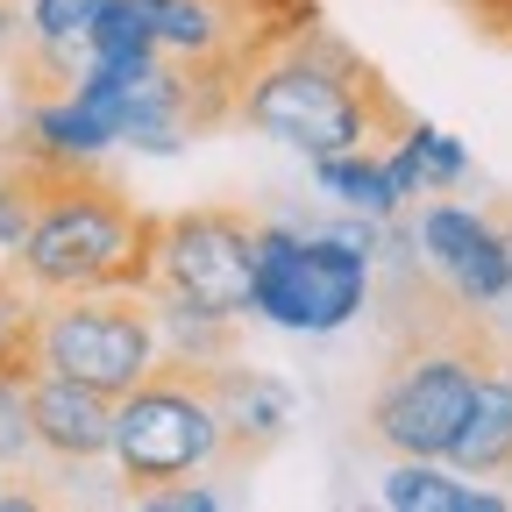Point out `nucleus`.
I'll use <instances>...</instances> for the list:
<instances>
[{"mask_svg": "<svg viewBox=\"0 0 512 512\" xmlns=\"http://www.w3.org/2000/svg\"><path fill=\"white\" fill-rule=\"evenodd\" d=\"M413 242L427 249V264L441 271V285L470 299V306H505L512 299V278H505V249H498V228L491 214L463 207V200H427L420 221H413Z\"/></svg>", "mask_w": 512, "mask_h": 512, "instance_id": "9", "label": "nucleus"}, {"mask_svg": "<svg viewBox=\"0 0 512 512\" xmlns=\"http://www.w3.org/2000/svg\"><path fill=\"white\" fill-rule=\"evenodd\" d=\"M157 342H164V356H185V363H228L235 356V320L200 313V306H157Z\"/></svg>", "mask_w": 512, "mask_h": 512, "instance_id": "17", "label": "nucleus"}, {"mask_svg": "<svg viewBox=\"0 0 512 512\" xmlns=\"http://www.w3.org/2000/svg\"><path fill=\"white\" fill-rule=\"evenodd\" d=\"M15 36H22V8H8V0H0V57L15 50Z\"/></svg>", "mask_w": 512, "mask_h": 512, "instance_id": "23", "label": "nucleus"}, {"mask_svg": "<svg viewBox=\"0 0 512 512\" xmlns=\"http://www.w3.org/2000/svg\"><path fill=\"white\" fill-rule=\"evenodd\" d=\"M29 427L36 448L57 477H79L93 463H107V427H114V399L93 392L79 377H57V370H29Z\"/></svg>", "mask_w": 512, "mask_h": 512, "instance_id": "10", "label": "nucleus"}, {"mask_svg": "<svg viewBox=\"0 0 512 512\" xmlns=\"http://www.w3.org/2000/svg\"><path fill=\"white\" fill-rule=\"evenodd\" d=\"M214 399H221V420H228V441L235 456L256 470V456L292 427V384L271 377V370H242L235 356L214 363Z\"/></svg>", "mask_w": 512, "mask_h": 512, "instance_id": "12", "label": "nucleus"}, {"mask_svg": "<svg viewBox=\"0 0 512 512\" xmlns=\"http://www.w3.org/2000/svg\"><path fill=\"white\" fill-rule=\"evenodd\" d=\"M463 8H470L491 36H512V0H463Z\"/></svg>", "mask_w": 512, "mask_h": 512, "instance_id": "22", "label": "nucleus"}, {"mask_svg": "<svg viewBox=\"0 0 512 512\" xmlns=\"http://www.w3.org/2000/svg\"><path fill=\"white\" fill-rule=\"evenodd\" d=\"M249 271H256V221L235 207H185L150 221V306H200V313H249Z\"/></svg>", "mask_w": 512, "mask_h": 512, "instance_id": "8", "label": "nucleus"}, {"mask_svg": "<svg viewBox=\"0 0 512 512\" xmlns=\"http://www.w3.org/2000/svg\"><path fill=\"white\" fill-rule=\"evenodd\" d=\"M29 221L8 264L50 299V292H107L136 285L150 271V221L128 192L100 171V157L64 164V157H29Z\"/></svg>", "mask_w": 512, "mask_h": 512, "instance_id": "3", "label": "nucleus"}, {"mask_svg": "<svg viewBox=\"0 0 512 512\" xmlns=\"http://www.w3.org/2000/svg\"><path fill=\"white\" fill-rule=\"evenodd\" d=\"M392 306L399 313H392V342H384L363 427L392 456H448V434H456L484 363L505 356V335L484 320V306L420 285L413 271L392 285Z\"/></svg>", "mask_w": 512, "mask_h": 512, "instance_id": "2", "label": "nucleus"}, {"mask_svg": "<svg viewBox=\"0 0 512 512\" xmlns=\"http://www.w3.org/2000/svg\"><path fill=\"white\" fill-rule=\"evenodd\" d=\"M0 470H22L29 484H64L43 463L36 427H29V377H0Z\"/></svg>", "mask_w": 512, "mask_h": 512, "instance_id": "18", "label": "nucleus"}, {"mask_svg": "<svg viewBox=\"0 0 512 512\" xmlns=\"http://www.w3.org/2000/svg\"><path fill=\"white\" fill-rule=\"evenodd\" d=\"M406 121L413 107L328 22H306L278 50H264L228 107V128H256V136L299 150L306 164L335 150H384L406 136Z\"/></svg>", "mask_w": 512, "mask_h": 512, "instance_id": "1", "label": "nucleus"}, {"mask_svg": "<svg viewBox=\"0 0 512 512\" xmlns=\"http://www.w3.org/2000/svg\"><path fill=\"white\" fill-rule=\"evenodd\" d=\"M107 470L121 477V498H136L171 477H242L249 463L235 456L221 399H214V363L157 356L143 384L114 399L107 427Z\"/></svg>", "mask_w": 512, "mask_h": 512, "instance_id": "4", "label": "nucleus"}, {"mask_svg": "<svg viewBox=\"0 0 512 512\" xmlns=\"http://www.w3.org/2000/svg\"><path fill=\"white\" fill-rule=\"evenodd\" d=\"M313 185L328 192V200H342L349 214H370V221H392L406 200L392 171H384V150H335V157H313Z\"/></svg>", "mask_w": 512, "mask_h": 512, "instance_id": "14", "label": "nucleus"}, {"mask_svg": "<svg viewBox=\"0 0 512 512\" xmlns=\"http://www.w3.org/2000/svg\"><path fill=\"white\" fill-rule=\"evenodd\" d=\"M86 57H157V8L150 0H100L79 29Z\"/></svg>", "mask_w": 512, "mask_h": 512, "instance_id": "16", "label": "nucleus"}, {"mask_svg": "<svg viewBox=\"0 0 512 512\" xmlns=\"http://www.w3.org/2000/svg\"><path fill=\"white\" fill-rule=\"evenodd\" d=\"M377 505H392V512H505L512 498L491 491V477H463L441 456H399L377 477Z\"/></svg>", "mask_w": 512, "mask_h": 512, "instance_id": "13", "label": "nucleus"}, {"mask_svg": "<svg viewBox=\"0 0 512 512\" xmlns=\"http://www.w3.org/2000/svg\"><path fill=\"white\" fill-rule=\"evenodd\" d=\"M363 306H370V249H356L335 228L256 221L249 313H264L285 335H342Z\"/></svg>", "mask_w": 512, "mask_h": 512, "instance_id": "6", "label": "nucleus"}, {"mask_svg": "<svg viewBox=\"0 0 512 512\" xmlns=\"http://www.w3.org/2000/svg\"><path fill=\"white\" fill-rule=\"evenodd\" d=\"M93 8L100 0H29V22H22V36L29 43H50V50H79V29L93 22Z\"/></svg>", "mask_w": 512, "mask_h": 512, "instance_id": "21", "label": "nucleus"}, {"mask_svg": "<svg viewBox=\"0 0 512 512\" xmlns=\"http://www.w3.org/2000/svg\"><path fill=\"white\" fill-rule=\"evenodd\" d=\"M157 306L136 285H107V292H50L36 313V370L79 377L93 392L121 399L128 384H143L157 370Z\"/></svg>", "mask_w": 512, "mask_h": 512, "instance_id": "7", "label": "nucleus"}, {"mask_svg": "<svg viewBox=\"0 0 512 512\" xmlns=\"http://www.w3.org/2000/svg\"><path fill=\"white\" fill-rule=\"evenodd\" d=\"M8 8H29V0H8Z\"/></svg>", "mask_w": 512, "mask_h": 512, "instance_id": "25", "label": "nucleus"}, {"mask_svg": "<svg viewBox=\"0 0 512 512\" xmlns=\"http://www.w3.org/2000/svg\"><path fill=\"white\" fill-rule=\"evenodd\" d=\"M491 228H498V249H505V278H512V207H491Z\"/></svg>", "mask_w": 512, "mask_h": 512, "instance_id": "24", "label": "nucleus"}, {"mask_svg": "<svg viewBox=\"0 0 512 512\" xmlns=\"http://www.w3.org/2000/svg\"><path fill=\"white\" fill-rule=\"evenodd\" d=\"M441 463H456L463 477H512V342L498 363H484Z\"/></svg>", "mask_w": 512, "mask_h": 512, "instance_id": "11", "label": "nucleus"}, {"mask_svg": "<svg viewBox=\"0 0 512 512\" xmlns=\"http://www.w3.org/2000/svg\"><path fill=\"white\" fill-rule=\"evenodd\" d=\"M150 8H157V57L185 79L192 136L228 128L249 64L278 50L292 29L320 22V0H150Z\"/></svg>", "mask_w": 512, "mask_h": 512, "instance_id": "5", "label": "nucleus"}, {"mask_svg": "<svg viewBox=\"0 0 512 512\" xmlns=\"http://www.w3.org/2000/svg\"><path fill=\"white\" fill-rule=\"evenodd\" d=\"M29 178H36V164H29L22 136H0V256L22 242V221H29Z\"/></svg>", "mask_w": 512, "mask_h": 512, "instance_id": "19", "label": "nucleus"}, {"mask_svg": "<svg viewBox=\"0 0 512 512\" xmlns=\"http://www.w3.org/2000/svg\"><path fill=\"white\" fill-rule=\"evenodd\" d=\"M36 313H43V292L0 256V377L36 370Z\"/></svg>", "mask_w": 512, "mask_h": 512, "instance_id": "15", "label": "nucleus"}, {"mask_svg": "<svg viewBox=\"0 0 512 512\" xmlns=\"http://www.w3.org/2000/svg\"><path fill=\"white\" fill-rule=\"evenodd\" d=\"M413 157H420V178H427V192H456L463 185V171H470V150L448 136V128H434V121H420L413 114Z\"/></svg>", "mask_w": 512, "mask_h": 512, "instance_id": "20", "label": "nucleus"}]
</instances>
